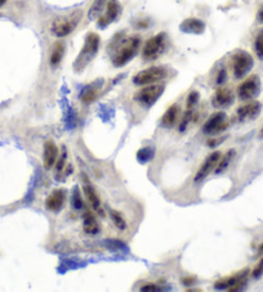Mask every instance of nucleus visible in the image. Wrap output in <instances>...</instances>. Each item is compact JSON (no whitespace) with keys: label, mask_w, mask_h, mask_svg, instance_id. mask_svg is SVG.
Wrapping results in <instances>:
<instances>
[{"label":"nucleus","mask_w":263,"mask_h":292,"mask_svg":"<svg viewBox=\"0 0 263 292\" xmlns=\"http://www.w3.org/2000/svg\"><path fill=\"white\" fill-rule=\"evenodd\" d=\"M234 156H235L234 149H230V151H228L227 153H225V156H223V157L221 156V158H219L218 163H217L216 173L221 174L222 171H225V170L228 167V165H230V162L232 161V158H234Z\"/></svg>","instance_id":"obj_23"},{"label":"nucleus","mask_w":263,"mask_h":292,"mask_svg":"<svg viewBox=\"0 0 263 292\" xmlns=\"http://www.w3.org/2000/svg\"><path fill=\"white\" fill-rule=\"evenodd\" d=\"M83 228H84V232H86L87 234H90V236H94V234H97V233L99 232L98 221L95 220L94 215H93L92 213H86Z\"/></svg>","instance_id":"obj_21"},{"label":"nucleus","mask_w":263,"mask_h":292,"mask_svg":"<svg viewBox=\"0 0 263 292\" xmlns=\"http://www.w3.org/2000/svg\"><path fill=\"white\" fill-rule=\"evenodd\" d=\"M199 99H200L199 93H197L196 90L191 91L187 97V102H186V110H193V107L199 103Z\"/></svg>","instance_id":"obj_28"},{"label":"nucleus","mask_w":263,"mask_h":292,"mask_svg":"<svg viewBox=\"0 0 263 292\" xmlns=\"http://www.w3.org/2000/svg\"><path fill=\"white\" fill-rule=\"evenodd\" d=\"M164 43H165V34H163V32L155 35L154 38L149 39V40L146 41L145 47H143V51H142L143 60H146V61L156 60V58L163 53Z\"/></svg>","instance_id":"obj_8"},{"label":"nucleus","mask_w":263,"mask_h":292,"mask_svg":"<svg viewBox=\"0 0 263 292\" xmlns=\"http://www.w3.org/2000/svg\"><path fill=\"white\" fill-rule=\"evenodd\" d=\"M151 158H154V149H152L151 147L142 148V149H140L138 153H137V160L142 163L149 162Z\"/></svg>","instance_id":"obj_26"},{"label":"nucleus","mask_w":263,"mask_h":292,"mask_svg":"<svg viewBox=\"0 0 263 292\" xmlns=\"http://www.w3.org/2000/svg\"><path fill=\"white\" fill-rule=\"evenodd\" d=\"M182 282H183L184 285H186V286H191V285H192V283L195 282V278H193V277H188V278H183V280H182Z\"/></svg>","instance_id":"obj_35"},{"label":"nucleus","mask_w":263,"mask_h":292,"mask_svg":"<svg viewBox=\"0 0 263 292\" xmlns=\"http://www.w3.org/2000/svg\"><path fill=\"white\" fill-rule=\"evenodd\" d=\"M258 139H263V125L261 126L260 133H258Z\"/></svg>","instance_id":"obj_36"},{"label":"nucleus","mask_w":263,"mask_h":292,"mask_svg":"<svg viewBox=\"0 0 263 292\" xmlns=\"http://www.w3.org/2000/svg\"><path fill=\"white\" fill-rule=\"evenodd\" d=\"M99 48V36L94 32H90V34L87 35L86 43H84V47L80 51L79 56L76 57L75 63H74V70L75 71H82L84 67L88 65L90 61L94 58V56L97 54Z\"/></svg>","instance_id":"obj_1"},{"label":"nucleus","mask_w":263,"mask_h":292,"mask_svg":"<svg viewBox=\"0 0 263 292\" xmlns=\"http://www.w3.org/2000/svg\"><path fill=\"white\" fill-rule=\"evenodd\" d=\"M253 57L247 52H238L232 57V70L236 79H243L252 69H253Z\"/></svg>","instance_id":"obj_5"},{"label":"nucleus","mask_w":263,"mask_h":292,"mask_svg":"<svg viewBox=\"0 0 263 292\" xmlns=\"http://www.w3.org/2000/svg\"><path fill=\"white\" fill-rule=\"evenodd\" d=\"M262 274H263V258L258 261V264L256 265V268H254L253 277L254 278H260Z\"/></svg>","instance_id":"obj_32"},{"label":"nucleus","mask_w":263,"mask_h":292,"mask_svg":"<svg viewBox=\"0 0 263 292\" xmlns=\"http://www.w3.org/2000/svg\"><path fill=\"white\" fill-rule=\"evenodd\" d=\"M193 110H186V112H184L183 117H182V121L181 124H179V132L183 133L184 130L187 129L188 124H190V121L192 120V116H193Z\"/></svg>","instance_id":"obj_29"},{"label":"nucleus","mask_w":263,"mask_h":292,"mask_svg":"<svg viewBox=\"0 0 263 292\" xmlns=\"http://www.w3.org/2000/svg\"><path fill=\"white\" fill-rule=\"evenodd\" d=\"M181 30L188 34H203L205 30V25L197 18H188L181 23Z\"/></svg>","instance_id":"obj_18"},{"label":"nucleus","mask_w":263,"mask_h":292,"mask_svg":"<svg viewBox=\"0 0 263 292\" xmlns=\"http://www.w3.org/2000/svg\"><path fill=\"white\" fill-rule=\"evenodd\" d=\"M254 51L261 61H263V30L258 32L256 41H254Z\"/></svg>","instance_id":"obj_27"},{"label":"nucleus","mask_w":263,"mask_h":292,"mask_svg":"<svg viewBox=\"0 0 263 292\" xmlns=\"http://www.w3.org/2000/svg\"><path fill=\"white\" fill-rule=\"evenodd\" d=\"M71 202H73V206L75 209H82L83 208V200L80 197V192H79V187H75L73 191V196H71Z\"/></svg>","instance_id":"obj_31"},{"label":"nucleus","mask_w":263,"mask_h":292,"mask_svg":"<svg viewBox=\"0 0 263 292\" xmlns=\"http://www.w3.org/2000/svg\"><path fill=\"white\" fill-rule=\"evenodd\" d=\"M221 156H222V154H221V152H218V151L212 152V153H210L209 156L205 158V161H204L203 165L200 166V169L197 170L196 175H195V182L196 183L201 182V180L205 179L206 176L212 173L213 170H216L217 163H218Z\"/></svg>","instance_id":"obj_11"},{"label":"nucleus","mask_w":263,"mask_h":292,"mask_svg":"<svg viewBox=\"0 0 263 292\" xmlns=\"http://www.w3.org/2000/svg\"><path fill=\"white\" fill-rule=\"evenodd\" d=\"M66 158H67L66 148L62 147V152H61V154L58 156V160H57V162H56V169H57V173H62V171H64V167H65V165H66Z\"/></svg>","instance_id":"obj_30"},{"label":"nucleus","mask_w":263,"mask_h":292,"mask_svg":"<svg viewBox=\"0 0 263 292\" xmlns=\"http://www.w3.org/2000/svg\"><path fill=\"white\" fill-rule=\"evenodd\" d=\"M119 13H120V4L117 3L116 0H108L107 5H106L105 16H102L99 18L98 25L101 27H105L108 23L114 22L115 19L117 18V16H119Z\"/></svg>","instance_id":"obj_17"},{"label":"nucleus","mask_w":263,"mask_h":292,"mask_svg":"<svg viewBox=\"0 0 263 292\" xmlns=\"http://www.w3.org/2000/svg\"><path fill=\"white\" fill-rule=\"evenodd\" d=\"M5 1L6 0H0V6H3L4 4H5Z\"/></svg>","instance_id":"obj_38"},{"label":"nucleus","mask_w":263,"mask_h":292,"mask_svg":"<svg viewBox=\"0 0 263 292\" xmlns=\"http://www.w3.org/2000/svg\"><path fill=\"white\" fill-rule=\"evenodd\" d=\"M107 5V0H94L90 6V9H89L88 13V18L89 19H95L98 18L99 14L103 12V9Z\"/></svg>","instance_id":"obj_22"},{"label":"nucleus","mask_w":263,"mask_h":292,"mask_svg":"<svg viewBox=\"0 0 263 292\" xmlns=\"http://www.w3.org/2000/svg\"><path fill=\"white\" fill-rule=\"evenodd\" d=\"M167 75H168V73L164 67H150V69L143 70V71H140L137 73L133 77V82L136 85L145 86V85L155 84V82L165 79Z\"/></svg>","instance_id":"obj_4"},{"label":"nucleus","mask_w":263,"mask_h":292,"mask_svg":"<svg viewBox=\"0 0 263 292\" xmlns=\"http://www.w3.org/2000/svg\"><path fill=\"white\" fill-rule=\"evenodd\" d=\"M163 91H164V85L162 84L145 85V88L141 89L140 91H137V94L134 95V99L141 106L151 107L160 98Z\"/></svg>","instance_id":"obj_3"},{"label":"nucleus","mask_w":263,"mask_h":292,"mask_svg":"<svg viewBox=\"0 0 263 292\" xmlns=\"http://www.w3.org/2000/svg\"><path fill=\"white\" fill-rule=\"evenodd\" d=\"M64 52H65V48L62 43H57V44L54 45L53 51H52V54H51V61H49L52 66L56 67L57 65H60L61 60H62V57H64Z\"/></svg>","instance_id":"obj_24"},{"label":"nucleus","mask_w":263,"mask_h":292,"mask_svg":"<svg viewBox=\"0 0 263 292\" xmlns=\"http://www.w3.org/2000/svg\"><path fill=\"white\" fill-rule=\"evenodd\" d=\"M247 276L248 270H244L239 274L228 277V278H223L214 283V289L217 290H230V291H239V290L244 289L247 285Z\"/></svg>","instance_id":"obj_9"},{"label":"nucleus","mask_w":263,"mask_h":292,"mask_svg":"<svg viewBox=\"0 0 263 292\" xmlns=\"http://www.w3.org/2000/svg\"><path fill=\"white\" fill-rule=\"evenodd\" d=\"M261 80L257 75H252L245 81L241 82L238 88V95L241 101H252L260 94Z\"/></svg>","instance_id":"obj_7"},{"label":"nucleus","mask_w":263,"mask_h":292,"mask_svg":"<svg viewBox=\"0 0 263 292\" xmlns=\"http://www.w3.org/2000/svg\"><path fill=\"white\" fill-rule=\"evenodd\" d=\"M159 287L156 285H152V283H149V285H145V286L141 287V291H159Z\"/></svg>","instance_id":"obj_34"},{"label":"nucleus","mask_w":263,"mask_h":292,"mask_svg":"<svg viewBox=\"0 0 263 292\" xmlns=\"http://www.w3.org/2000/svg\"><path fill=\"white\" fill-rule=\"evenodd\" d=\"M140 44L141 41L138 38H132L127 41V43H124L123 47L117 51L116 56L114 57V66L116 67H121L125 66L128 62H129L132 58L137 54L138 49H140Z\"/></svg>","instance_id":"obj_2"},{"label":"nucleus","mask_w":263,"mask_h":292,"mask_svg":"<svg viewBox=\"0 0 263 292\" xmlns=\"http://www.w3.org/2000/svg\"><path fill=\"white\" fill-rule=\"evenodd\" d=\"M262 110V106H261L260 102L253 101L249 102V103L241 106L238 110V119L239 121H248V120H254L256 117H258V115L261 113Z\"/></svg>","instance_id":"obj_13"},{"label":"nucleus","mask_w":263,"mask_h":292,"mask_svg":"<svg viewBox=\"0 0 263 292\" xmlns=\"http://www.w3.org/2000/svg\"><path fill=\"white\" fill-rule=\"evenodd\" d=\"M232 102H234V93L231 89L227 88L217 89L212 99L213 106L217 108H226V107L231 106Z\"/></svg>","instance_id":"obj_15"},{"label":"nucleus","mask_w":263,"mask_h":292,"mask_svg":"<svg viewBox=\"0 0 263 292\" xmlns=\"http://www.w3.org/2000/svg\"><path fill=\"white\" fill-rule=\"evenodd\" d=\"M226 76H227V73H226V69H222L221 71H219L218 73V77H217V84H223V82L226 81Z\"/></svg>","instance_id":"obj_33"},{"label":"nucleus","mask_w":263,"mask_h":292,"mask_svg":"<svg viewBox=\"0 0 263 292\" xmlns=\"http://www.w3.org/2000/svg\"><path fill=\"white\" fill-rule=\"evenodd\" d=\"M99 91V82H94L92 85H88L86 88L83 89L82 94H80V98H82L83 103L89 104L94 101L97 95H98Z\"/></svg>","instance_id":"obj_20"},{"label":"nucleus","mask_w":263,"mask_h":292,"mask_svg":"<svg viewBox=\"0 0 263 292\" xmlns=\"http://www.w3.org/2000/svg\"><path fill=\"white\" fill-rule=\"evenodd\" d=\"M178 115H179V107L178 104H173L167 110L164 116L162 117V126L163 128H173L175 124L177 123Z\"/></svg>","instance_id":"obj_19"},{"label":"nucleus","mask_w":263,"mask_h":292,"mask_svg":"<svg viewBox=\"0 0 263 292\" xmlns=\"http://www.w3.org/2000/svg\"><path fill=\"white\" fill-rule=\"evenodd\" d=\"M258 18H260V21H261V22L263 23V8H262V9H261L260 14H258Z\"/></svg>","instance_id":"obj_37"},{"label":"nucleus","mask_w":263,"mask_h":292,"mask_svg":"<svg viewBox=\"0 0 263 292\" xmlns=\"http://www.w3.org/2000/svg\"><path fill=\"white\" fill-rule=\"evenodd\" d=\"M110 218L112 219V221H114L115 226H116L117 229H120V230L127 229V221L124 220V218L121 217L120 213H117V211L115 210H110Z\"/></svg>","instance_id":"obj_25"},{"label":"nucleus","mask_w":263,"mask_h":292,"mask_svg":"<svg viewBox=\"0 0 263 292\" xmlns=\"http://www.w3.org/2000/svg\"><path fill=\"white\" fill-rule=\"evenodd\" d=\"M83 192H84V195L88 198L89 204H90V206L93 208V210L97 211L99 215H103V211H102L101 208V200H99L94 187L89 183V180L87 179L86 175H83Z\"/></svg>","instance_id":"obj_12"},{"label":"nucleus","mask_w":263,"mask_h":292,"mask_svg":"<svg viewBox=\"0 0 263 292\" xmlns=\"http://www.w3.org/2000/svg\"><path fill=\"white\" fill-rule=\"evenodd\" d=\"M65 201H66V191L65 189H56L47 197L45 206L49 211L57 213L64 208Z\"/></svg>","instance_id":"obj_14"},{"label":"nucleus","mask_w":263,"mask_h":292,"mask_svg":"<svg viewBox=\"0 0 263 292\" xmlns=\"http://www.w3.org/2000/svg\"><path fill=\"white\" fill-rule=\"evenodd\" d=\"M227 126V115L223 111H218V112L213 113L212 116L206 120V123L203 126V133L208 135H216L225 132Z\"/></svg>","instance_id":"obj_6"},{"label":"nucleus","mask_w":263,"mask_h":292,"mask_svg":"<svg viewBox=\"0 0 263 292\" xmlns=\"http://www.w3.org/2000/svg\"><path fill=\"white\" fill-rule=\"evenodd\" d=\"M60 156V151L58 147L56 146L53 141H47L44 143V153H43V158H44V167L47 170L52 169L56 165Z\"/></svg>","instance_id":"obj_16"},{"label":"nucleus","mask_w":263,"mask_h":292,"mask_svg":"<svg viewBox=\"0 0 263 292\" xmlns=\"http://www.w3.org/2000/svg\"><path fill=\"white\" fill-rule=\"evenodd\" d=\"M82 17V13H78L75 16H71L69 18L64 19H57L54 21L53 25H52V32L53 35H56L57 38H64L67 36L69 34L74 31V28L76 27L78 22H79V18Z\"/></svg>","instance_id":"obj_10"}]
</instances>
